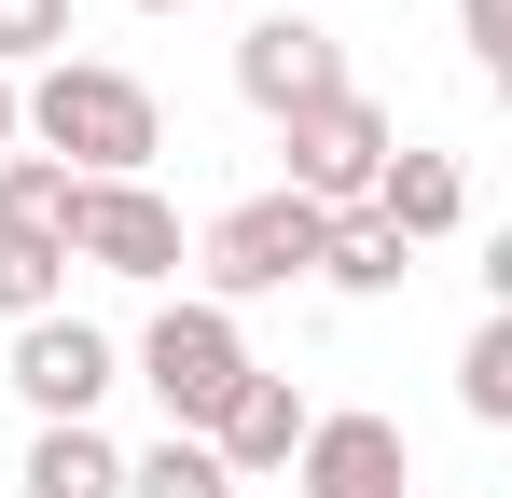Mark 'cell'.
<instances>
[{
  "label": "cell",
  "instance_id": "1",
  "mask_svg": "<svg viewBox=\"0 0 512 498\" xmlns=\"http://www.w3.org/2000/svg\"><path fill=\"white\" fill-rule=\"evenodd\" d=\"M14 125H28V153L70 166V180H139V166L167 153L153 83L111 70V56H56V70H28V83H14Z\"/></svg>",
  "mask_w": 512,
  "mask_h": 498
},
{
  "label": "cell",
  "instance_id": "2",
  "mask_svg": "<svg viewBox=\"0 0 512 498\" xmlns=\"http://www.w3.org/2000/svg\"><path fill=\"white\" fill-rule=\"evenodd\" d=\"M125 374L167 402V429H194V443H208V415L236 402L263 360H250V332H236V305H208V291H194V305H153V332L125 346Z\"/></svg>",
  "mask_w": 512,
  "mask_h": 498
},
{
  "label": "cell",
  "instance_id": "3",
  "mask_svg": "<svg viewBox=\"0 0 512 498\" xmlns=\"http://www.w3.org/2000/svg\"><path fill=\"white\" fill-rule=\"evenodd\" d=\"M277 153H291V180H277V194H305L319 222H346V208L374 194V166L402 153V125L346 83V97H319V111H291V125H277Z\"/></svg>",
  "mask_w": 512,
  "mask_h": 498
},
{
  "label": "cell",
  "instance_id": "4",
  "mask_svg": "<svg viewBox=\"0 0 512 498\" xmlns=\"http://www.w3.org/2000/svg\"><path fill=\"white\" fill-rule=\"evenodd\" d=\"M319 208L305 194H250V208H222L208 236H194V277H208V305H250V291H291V277H319Z\"/></svg>",
  "mask_w": 512,
  "mask_h": 498
},
{
  "label": "cell",
  "instance_id": "5",
  "mask_svg": "<svg viewBox=\"0 0 512 498\" xmlns=\"http://www.w3.org/2000/svg\"><path fill=\"white\" fill-rule=\"evenodd\" d=\"M56 249L97 263V277H139V291L194 263V249H180V208L153 194V180H70V236H56Z\"/></svg>",
  "mask_w": 512,
  "mask_h": 498
},
{
  "label": "cell",
  "instance_id": "6",
  "mask_svg": "<svg viewBox=\"0 0 512 498\" xmlns=\"http://www.w3.org/2000/svg\"><path fill=\"white\" fill-rule=\"evenodd\" d=\"M14 388H28V415H42V429H97V402L125 388V346H111L97 319H70V305H56V319L14 332Z\"/></svg>",
  "mask_w": 512,
  "mask_h": 498
},
{
  "label": "cell",
  "instance_id": "7",
  "mask_svg": "<svg viewBox=\"0 0 512 498\" xmlns=\"http://www.w3.org/2000/svg\"><path fill=\"white\" fill-rule=\"evenodd\" d=\"M236 97H250L263 125H291V111L346 97V42L319 14H263V28H236Z\"/></svg>",
  "mask_w": 512,
  "mask_h": 498
},
{
  "label": "cell",
  "instance_id": "8",
  "mask_svg": "<svg viewBox=\"0 0 512 498\" xmlns=\"http://www.w3.org/2000/svg\"><path fill=\"white\" fill-rule=\"evenodd\" d=\"M291 485L305 498H416V443H402V415H305Z\"/></svg>",
  "mask_w": 512,
  "mask_h": 498
},
{
  "label": "cell",
  "instance_id": "9",
  "mask_svg": "<svg viewBox=\"0 0 512 498\" xmlns=\"http://www.w3.org/2000/svg\"><path fill=\"white\" fill-rule=\"evenodd\" d=\"M305 388H291V374H250V388H236V402L208 415V457H222V471H236V485H263V471H291V443H305Z\"/></svg>",
  "mask_w": 512,
  "mask_h": 498
},
{
  "label": "cell",
  "instance_id": "10",
  "mask_svg": "<svg viewBox=\"0 0 512 498\" xmlns=\"http://www.w3.org/2000/svg\"><path fill=\"white\" fill-rule=\"evenodd\" d=\"M360 208H374L402 249H429V236H457V222H471V180H457V153H388Z\"/></svg>",
  "mask_w": 512,
  "mask_h": 498
},
{
  "label": "cell",
  "instance_id": "11",
  "mask_svg": "<svg viewBox=\"0 0 512 498\" xmlns=\"http://www.w3.org/2000/svg\"><path fill=\"white\" fill-rule=\"evenodd\" d=\"M28 498H125V443L111 429H42L28 443Z\"/></svg>",
  "mask_w": 512,
  "mask_h": 498
},
{
  "label": "cell",
  "instance_id": "12",
  "mask_svg": "<svg viewBox=\"0 0 512 498\" xmlns=\"http://www.w3.org/2000/svg\"><path fill=\"white\" fill-rule=\"evenodd\" d=\"M319 277H333V291H360V305H374V291H402V277H416V249L388 236V222H374V208H346L333 236H319Z\"/></svg>",
  "mask_w": 512,
  "mask_h": 498
},
{
  "label": "cell",
  "instance_id": "13",
  "mask_svg": "<svg viewBox=\"0 0 512 498\" xmlns=\"http://www.w3.org/2000/svg\"><path fill=\"white\" fill-rule=\"evenodd\" d=\"M0 236H28V249H56V236H70V166L0 153ZM56 263H70V249H56Z\"/></svg>",
  "mask_w": 512,
  "mask_h": 498
},
{
  "label": "cell",
  "instance_id": "14",
  "mask_svg": "<svg viewBox=\"0 0 512 498\" xmlns=\"http://www.w3.org/2000/svg\"><path fill=\"white\" fill-rule=\"evenodd\" d=\"M457 402H471V429H512V305L471 319V346H457Z\"/></svg>",
  "mask_w": 512,
  "mask_h": 498
},
{
  "label": "cell",
  "instance_id": "15",
  "mask_svg": "<svg viewBox=\"0 0 512 498\" xmlns=\"http://www.w3.org/2000/svg\"><path fill=\"white\" fill-rule=\"evenodd\" d=\"M125 498H236V471H222L194 429H167L153 457H125Z\"/></svg>",
  "mask_w": 512,
  "mask_h": 498
},
{
  "label": "cell",
  "instance_id": "16",
  "mask_svg": "<svg viewBox=\"0 0 512 498\" xmlns=\"http://www.w3.org/2000/svg\"><path fill=\"white\" fill-rule=\"evenodd\" d=\"M70 56V0H0V70L28 83V70H56Z\"/></svg>",
  "mask_w": 512,
  "mask_h": 498
},
{
  "label": "cell",
  "instance_id": "17",
  "mask_svg": "<svg viewBox=\"0 0 512 498\" xmlns=\"http://www.w3.org/2000/svg\"><path fill=\"white\" fill-rule=\"evenodd\" d=\"M56 291H70V263H56V249L0 236V319H14V332H28V319H56Z\"/></svg>",
  "mask_w": 512,
  "mask_h": 498
},
{
  "label": "cell",
  "instance_id": "18",
  "mask_svg": "<svg viewBox=\"0 0 512 498\" xmlns=\"http://www.w3.org/2000/svg\"><path fill=\"white\" fill-rule=\"evenodd\" d=\"M457 42H471L485 70H512V0H457Z\"/></svg>",
  "mask_w": 512,
  "mask_h": 498
},
{
  "label": "cell",
  "instance_id": "19",
  "mask_svg": "<svg viewBox=\"0 0 512 498\" xmlns=\"http://www.w3.org/2000/svg\"><path fill=\"white\" fill-rule=\"evenodd\" d=\"M0 153H28V125H14V70H0Z\"/></svg>",
  "mask_w": 512,
  "mask_h": 498
},
{
  "label": "cell",
  "instance_id": "20",
  "mask_svg": "<svg viewBox=\"0 0 512 498\" xmlns=\"http://www.w3.org/2000/svg\"><path fill=\"white\" fill-rule=\"evenodd\" d=\"M125 14H180V0H125Z\"/></svg>",
  "mask_w": 512,
  "mask_h": 498
}]
</instances>
